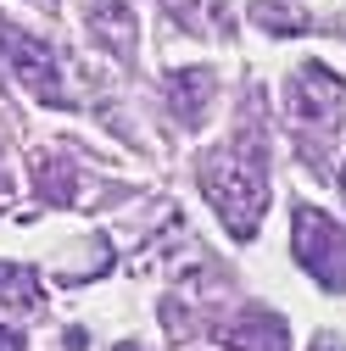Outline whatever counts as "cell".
<instances>
[{"label":"cell","mask_w":346,"mask_h":351,"mask_svg":"<svg viewBox=\"0 0 346 351\" xmlns=\"http://www.w3.org/2000/svg\"><path fill=\"white\" fill-rule=\"evenodd\" d=\"M285 112L301 134L313 140H330L341 117H346V78L330 73L324 62H301L290 78H285Z\"/></svg>","instance_id":"7a4b0ae2"},{"label":"cell","mask_w":346,"mask_h":351,"mask_svg":"<svg viewBox=\"0 0 346 351\" xmlns=\"http://www.w3.org/2000/svg\"><path fill=\"white\" fill-rule=\"evenodd\" d=\"M0 190H6V173H0Z\"/></svg>","instance_id":"e0dca14e"},{"label":"cell","mask_w":346,"mask_h":351,"mask_svg":"<svg viewBox=\"0 0 346 351\" xmlns=\"http://www.w3.org/2000/svg\"><path fill=\"white\" fill-rule=\"evenodd\" d=\"M290 251L324 290H346V229L319 206L290 212Z\"/></svg>","instance_id":"3957f363"},{"label":"cell","mask_w":346,"mask_h":351,"mask_svg":"<svg viewBox=\"0 0 346 351\" xmlns=\"http://www.w3.org/2000/svg\"><path fill=\"white\" fill-rule=\"evenodd\" d=\"M313 351H341V340H335V335H319V340H313Z\"/></svg>","instance_id":"5bb4252c"},{"label":"cell","mask_w":346,"mask_h":351,"mask_svg":"<svg viewBox=\"0 0 346 351\" xmlns=\"http://www.w3.org/2000/svg\"><path fill=\"white\" fill-rule=\"evenodd\" d=\"M117 351H140V346H117Z\"/></svg>","instance_id":"2e32d148"},{"label":"cell","mask_w":346,"mask_h":351,"mask_svg":"<svg viewBox=\"0 0 346 351\" xmlns=\"http://www.w3.org/2000/svg\"><path fill=\"white\" fill-rule=\"evenodd\" d=\"M218 340L229 351H290V329L279 313H268V306H240L235 318L218 324Z\"/></svg>","instance_id":"5b68a950"},{"label":"cell","mask_w":346,"mask_h":351,"mask_svg":"<svg viewBox=\"0 0 346 351\" xmlns=\"http://www.w3.org/2000/svg\"><path fill=\"white\" fill-rule=\"evenodd\" d=\"M0 351H28V346H23V335H17V329L0 324Z\"/></svg>","instance_id":"4fadbf2b"},{"label":"cell","mask_w":346,"mask_h":351,"mask_svg":"<svg viewBox=\"0 0 346 351\" xmlns=\"http://www.w3.org/2000/svg\"><path fill=\"white\" fill-rule=\"evenodd\" d=\"M0 56H6V67L17 73V84L28 95H39L45 106H62L67 90H62V62L51 56V45H39V39H28L23 28L0 23Z\"/></svg>","instance_id":"277c9868"},{"label":"cell","mask_w":346,"mask_h":351,"mask_svg":"<svg viewBox=\"0 0 346 351\" xmlns=\"http://www.w3.org/2000/svg\"><path fill=\"white\" fill-rule=\"evenodd\" d=\"M212 301H218V279H212L207 268H196L190 279H179V290L168 295V306H162V318H168V329L173 335H196V329H207V313H212Z\"/></svg>","instance_id":"8992f818"},{"label":"cell","mask_w":346,"mask_h":351,"mask_svg":"<svg viewBox=\"0 0 346 351\" xmlns=\"http://www.w3.org/2000/svg\"><path fill=\"white\" fill-rule=\"evenodd\" d=\"M34 184H39V195L56 201V206L84 201V195H78V167H73V156H62V151H34Z\"/></svg>","instance_id":"ba28073f"},{"label":"cell","mask_w":346,"mask_h":351,"mask_svg":"<svg viewBox=\"0 0 346 351\" xmlns=\"http://www.w3.org/2000/svg\"><path fill=\"white\" fill-rule=\"evenodd\" d=\"M0 301L17 306V313H39V306H45L39 274H34V268H23V262H0Z\"/></svg>","instance_id":"30bf717a"},{"label":"cell","mask_w":346,"mask_h":351,"mask_svg":"<svg viewBox=\"0 0 346 351\" xmlns=\"http://www.w3.org/2000/svg\"><path fill=\"white\" fill-rule=\"evenodd\" d=\"M162 90H168V106H173L179 123H201L207 101H212V73L207 67H179V73L162 78Z\"/></svg>","instance_id":"52a82bcc"},{"label":"cell","mask_w":346,"mask_h":351,"mask_svg":"<svg viewBox=\"0 0 346 351\" xmlns=\"http://www.w3.org/2000/svg\"><path fill=\"white\" fill-rule=\"evenodd\" d=\"M341 195H346V167H341Z\"/></svg>","instance_id":"9a60e30c"},{"label":"cell","mask_w":346,"mask_h":351,"mask_svg":"<svg viewBox=\"0 0 346 351\" xmlns=\"http://www.w3.org/2000/svg\"><path fill=\"white\" fill-rule=\"evenodd\" d=\"M257 23H263V28H274V34H290V28H308V17H301V12H290V6H279V0H257Z\"/></svg>","instance_id":"7c38bea8"},{"label":"cell","mask_w":346,"mask_h":351,"mask_svg":"<svg viewBox=\"0 0 346 351\" xmlns=\"http://www.w3.org/2000/svg\"><path fill=\"white\" fill-rule=\"evenodd\" d=\"M201 190L212 201V212L224 217V229L235 240H251L257 223L268 212V162H263V140H235L201 156Z\"/></svg>","instance_id":"6da1fadb"},{"label":"cell","mask_w":346,"mask_h":351,"mask_svg":"<svg viewBox=\"0 0 346 351\" xmlns=\"http://www.w3.org/2000/svg\"><path fill=\"white\" fill-rule=\"evenodd\" d=\"M90 12H95V17H90L95 34L106 39L117 56L135 51V12H128V0H90Z\"/></svg>","instance_id":"9c48e42d"},{"label":"cell","mask_w":346,"mask_h":351,"mask_svg":"<svg viewBox=\"0 0 346 351\" xmlns=\"http://www.w3.org/2000/svg\"><path fill=\"white\" fill-rule=\"evenodd\" d=\"M162 12L190 34H224V0H162Z\"/></svg>","instance_id":"8fae6325"}]
</instances>
